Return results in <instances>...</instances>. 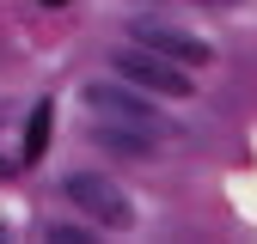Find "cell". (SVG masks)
<instances>
[{"label": "cell", "instance_id": "cell-6", "mask_svg": "<svg viewBox=\"0 0 257 244\" xmlns=\"http://www.w3.org/2000/svg\"><path fill=\"white\" fill-rule=\"evenodd\" d=\"M49 134H55V104H37L31 110V128H25V159H43Z\"/></svg>", "mask_w": 257, "mask_h": 244}, {"label": "cell", "instance_id": "cell-5", "mask_svg": "<svg viewBox=\"0 0 257 244\" xmlns=\"http://www.w3.org/2000/svg\"><path fill=\"white\" fill-rule=\"evenodd\" d=\"M92 140H98L104 152H122V159H147V134H135V128H122V122H110V116H98L92 122Z\"/></svg>", "mask_w": 257, "mask_h": 244}, {"label": "cell", "instance_id": "cell-1", "mask_svg": "<svg viewBox=\"0 0 257 244\" xmlns=\"http://www.w3.org/2000/svg\"><path fill=\"white\" fill-rule=\"evenodd\" d=\"M110 68H116V80H128L135 92H153V98H190V92H196V80H190L178 61L153 55V49H141V43H122V49L110 55Z\"/></svg>", "mask_w": 257, "mask_h": 244}, {"label": "cell", "instance_id": "cell-8", "mask_svg": "<svg viewBox=\"0 0 257 244\" xmlns=\"http://www.w3.org/2000/svg\"><path fill=\"white\" fill-rule=\"evenodd\" d=\"M49 6H61V0H49Z\"/></svg>", "mask_w": 257, "mask_h": 244}, {"label": "cell", "instance_id": "cell-7", "mask_svg": "<svg viewBox=\"0 0 257 244\" xmlns=\"http://www.w3.org/2000/svg\"><path fill=\"white\" fill-rule=\"evenodd\" d=\"M37 232H43L49 244H92V232H86V226H74V220H43Z\"/></svg>", "mask_w": 257, "mask_h": 244}, {"label": "cell", "instance_id": "cell-3", "mask_svg": "<svg viewBox=\"0 0 257 244\" xmlns=\"http://www.w3.org/2000/svg\"><path fill=\"white\" fill-rule=\"evenodd\" d=\"M61 190H68V202L86 214L92 226H104V232H128V226H135V202H128L104 171H74Z\"/></svg>", "mask_w": 257, "mask_h": 244}, {"label": "cell", "instance_id": "cell-4", "mask_svg": "<svg viewBox=\"0 0 257 244\" xmlns=\"http://www.w3.org/2000/svg\"><path fill=\"white\" fill-rule=\"evenodd\" d=\"M128 43L166 55V61H178V68H208V61H214V49L202 37H190V30H178L166 18H128Z\"/></svg>", "mask_w": 257, "mask_h": 244}, {"label": "cell", "instance_id": "cell-2", "mask_svg": "<svg viewBox=\"0 0 257 244\" xmlns=\"http://www.w3.org/2000/svg\"><path fill=\"white\" fill-rule=\"evenodd\" d=\"M86 104H92V116H110V122H122V128H135V134H147V140H166V134H172L166 122H159V110H153L128 80H92V86H86Z\"/></svg>", "mask_w": 257, "mask_h": 244}]
</instances>
